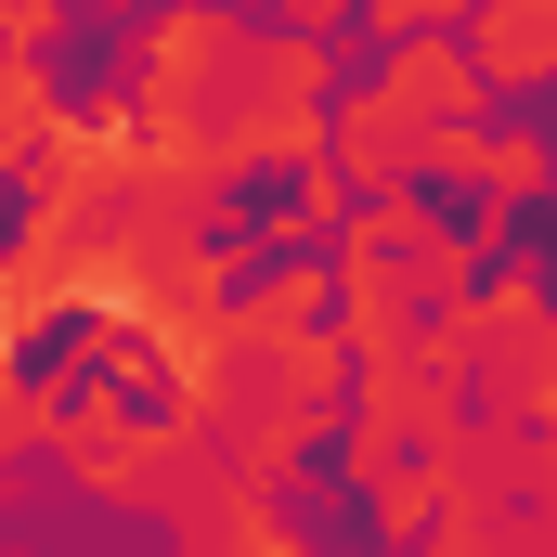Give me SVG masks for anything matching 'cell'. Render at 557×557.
Wrapping results in <instances>:
<instances>
[{"mask_svg": "<svg viewBox=\"0 0 557 557\" xmlns=\"http://www.w3.org/2000/svg\"><path fill=\"white\" fill-rule=\"evenodd\" d=\"M376 104H389V117H403L416 143H441V117L467 131V104H480V52H441V39H403V52H389V91H376Z\"/></svg>", "mask_w": 557, "mask_h": 557, "instance_id": "cell-1", "label": "cell"}, {"mask_svg": "<svg viewBox=\"0 0 557 557\" xmlns=\"http://www.w3.org/2000/svg\"><path fill=\"white\" fill-rule=\"evenodd\" d=\"M480 78H506V91L557 78V0H480Z\"/></svg>", "mask_w": 557, "mask_h": 557, "instance_id": "cell-2", "label": "cell"}, {"mask_svg": "<svg viewBox=\"0 0 557 557\" xmlns=\"http://www.w3.org/2000/svg\"><path fill=\"white\" fill-rule=\"evenodd\" d=\"M441 13H480V0H376V26H389V39H428Z\"/></svg>", "mask_w": 557, "mask_h": 557, "instance_id": "cell-3", "label": "cell"}, {"mask_svg": "<svg viewBox=\"0 0 557 557\" xmlns=\"http://www.w3.org/2000/svg\"><path fill=\"white\" fill-rule=\"evenodd\" d=\"M285 13H298V26H337V0H285Z\"/></svg>", "mask_w": 557, "mask_h": 557, "instance_id": "cell-4", "label": "cell"}]
</instances>
